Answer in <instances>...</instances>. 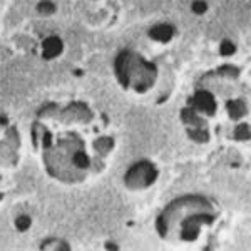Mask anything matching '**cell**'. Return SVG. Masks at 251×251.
I'll use <instances>...</instances> for the list:
<instances>
[{
    "label": "cell",
    "instance_id": "13",
    "mask_svg": "<svg viewBox=\"0 0 251 251\" xmlns=\"http://www.w3.org/2000/svg\"><path fill=\"white\" fill-rule=\"evenodd\" d=\"M193 10L196 12V14H203V12H206V3L198 0V2L193 3Z\"/></svg>",
    "mask_w": 251,
    "mask_h": 251
},
{
    "label": "cell",
    "instance_id": "4",
    "mask_svg": "<svg viewBox=\"0 0 251 251\" xmlns=\"http://www.w3.org/2000/svg\"><path fill=\"white\" fill-rule=\"evenodd\" d=\"M62 52V42L57 37H49L44 42V57L46 59H54Z\"/></svg>",
    "mask_w": 251,
    "mask_h": 251
},
{
    "label": "cell",
    "instance_id": "3",
    "mask_svg": "<svg viewBox=\"0 0 251 251\" xmlns=\"http://www.w3.org/2000/svg\"><path fill=\"white\" fill-rule=\"evenodd\" d=\"M193 104L198 111L206 112V114H213L214 109H216V102H214V97L209 92H198L193 99Z\"/></svg>",
    "mask_w": 251,
    "mask_h": 251
},
{
    "label": "cell",
    "instance_id": "11",
    "mask_svg": "<svg viewBox=\"0 0 251 251\" xmlns=\"http://www.w3.org/2000/svg\"><path fill=\"white\" fill-rule=\"evenodd\" d=\"M234 52V46L231 42H223L221 44V54L223 55H229V54H233Z\"/></svg>",
    "mask_w": 251,
    "mask_h": 251
},
{
    "label": "cell",
    "instance_id": "2",
    "mask_svg": "<svg viewBox=\"0 0 251 251\" xmlns=\"http://www.w3.org/2000/svg\"><path fill=\"white\" fill-rule=\"evenodd\" d=\"M156 169L152 168V164L149 163H139L132 166L131 169L126 174V184L132 189L146 188L156 179Z\"/></svg>",
    "mask_w": 251,
    "mask_h": 251
},
{
    "label": "cell",
    "instance_id": "1",
    "mask_svg": "<svg viewBox=\"0 0 251 251\" xmlns=\"http://www.w3.org/2000/svg\"><path fill=\"white\" fill-rule=\"evenodd\" d=\"M116 72L123 86H134L136 91L144 92L156 77V69L144 62L139 55L131 52H123L116 60Z\"/></svg>",
    "mask_w": 251,
    "mask_h": 251
},
{
    "label": "cell",
    "instance_id": "6",
    "mask_svg": "<svg viewBox=\"0 0 251 251\" xmlns=\"http://www.w3.org/2000/svg\"><path fill=\"white\" fill-rule=\"evenodd\" d=\"M228 109H229V114L231 117H240L245 114V104L241 102V100H231V102L228 104Z\"/></svg>",
    "mask_w": 251,
    "mask_h": 251
},
{
    "label": "cell",
    "instance_id": "5",
    "mask_svg": "<svg viewBox=\"0 0 251 251\" xmlns=\"http://www.w3.org/2000/svg\"><path fill=\"white\" fill-rule=\"evenodd\" d=\"M173 34H174V29L171 25H157L154 29L149 30V35L154 40H159V42H168V40L173 37Z\"/></svg>",
    "mask_w": 251,
    "mask_h": 251
},
{
    "label": "cell",
    "instance_id": "8",
    "mask_svg": "<svg viewBox=\"0 0 251 251\" xmlns=\"http://www.w3.org/2000/svg\"><path fill=\"white\" fill-rule=\"evenodd\" d=\"M17 228L20 229V231H25L27 228L30 226V218L29 216H20V218H17Z\"/></svg>",
    "mask_w": 251,
    "mask_h": 251
},
{
    "label": "cell",
    "instance_id": "9",
    "mask_svg": "<svg viewBox=\"0 0 251 251\" xmlns=\"http://www.w3.org/2000/svg\"><path fill=\"white\" fill-rule=\"evenodd\" d=\"M54 10H55V7L52 2H40L39 3V12H42V14H52Z\"/></svg>",
    "mask_w": 251,
    "mask_h": 251
},
{
    "label": "cell",
    "instance_id": "10",
    "mask_svg": "<svg viewBox=\"0 0 251 251\" xmlns=\"http://www.w3.org/2000/svg\"><path fill=\"white\" fill-rule=\"evenodd\" d=\"M189 136H191L193 139H196V141H206V139H208V132L203 131V129H200V131H191V132H189Z\"/></svg>",
    "mask_w": 251,
    "mask_h": 251
},
{
    "label": "cell",
    "instance_id": "7",
    "mask_svg": "<svg viewBox=\"0 0 251 251\" xmlns=\"http://www.w3.org/2000/svg\"><path fill=\"white\" fill-rule=\"evenodd\" d=\"M234 136H236L238 139H248V137H250V127H248V126H245V124H241L240 127L236 129Z\"/></svg>",
    "mask_w": 251,
    "mask_h": 251
},
{
    "label": "cell",
    "instance_id": "12",
    "mask_svg": "<svg viewBox=\"0 0 251 251\" xmlns=\"http://www.w3.org/2000/svg\"><path fill=\"white\" fill-rule=\"evenodd\" d=\"M111 146H112V141L111 139H100V141H97L96 148L102 149V152H106V151H109V148H111Z\"/></svg>",
    "mask_w": 251,
    "mask_h": 251
}]
</instances>
